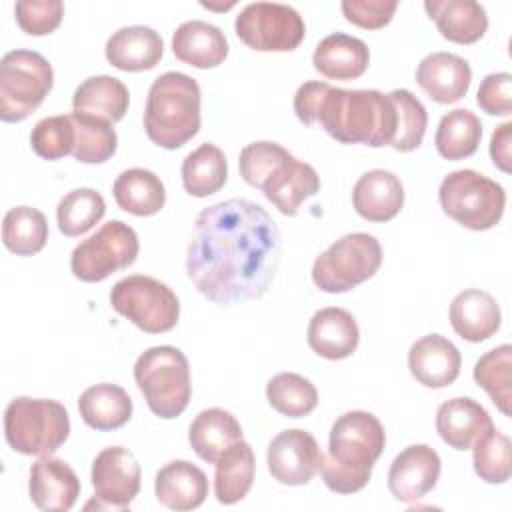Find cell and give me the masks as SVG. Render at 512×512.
<instances>
[{
    "instance_id": "1",
    "label": "cell",
    "mask_w": 512,
    "mask_h": 512,
    "mask_svg": "<svg viewBox=\"0 0 512 512\" xmlns=\"http://www.w3.org/2000/svg\"><path fill=\"white\" fill-rule=\"evenodd\" d=\"M280 252L282 238L272 216L252 200L230 198L198 214L186 272L202 296L232 306L268 292Z\"/></svg>"
},
{
    "instance_id": "2",
    "label": "cell",
    "mask_w": 512,
    "mask_h": 512,
    "mask_svg": "<svg viewBox=\"0 0 512 512\" xmlns=\"http://www.w3.org/2000/svg\"><path fill=\"white\" fill-rule=\"evenodd\" d=\"M386 446L382 422L364 410H350L338 416L330 428L328 454L322 464V478L336 494L360 492Z\"/></svg>"
},
{
    "instance_id": "3",
    "label": "cell",
    "mask_w": 512,
    "mask_h": 512,
    "mask_svg": "<svg viewBox=\"0 0 512 512\" xmlns=\"http://www.w3.org/2000/svg\"><path fill=\"white\" fill-rule=\"evenodd\" d=\"M316 122L342 144L390 146L396 134V108L380 90H344L330 86Z\"/></svg>"
},
{
    "instance_id": "4",
    "label": "cell",
    "mask_w": 512,
    "mask_h": 512,
    "mask_svg": "<svg viewBox=\"0 0 512 512\" xmlns=\"http://www.w3.org/2000/svg\"><path fill=\"white\" fill-rule=\"evenodd\" d=\"M200 86L184 72L160 74L146 96L144 130L160 148L176 150L200 130Z\"/></svg>"
},
{
    "instance_id": "5",
    "label": "cell",
    "mask_w": 512,
    "mask_h": 512,
    "mask_svg": "<svg viewBox=\"0 0 512 512\" xmlns=\"http://www.w3.org/2000/svg\"><path fill=\"white\" fill-rule=\"evenodd\" d=\"M8 446L24 456H50L70 436L68 410L50 398H14L4 412Z\"/></svg>"
},
{
    "instance_id": "6",
    "label": "cell",
    "mask_w": 512,
    "mask_h": 512,
    "mask_svg": "<svg viewBox=\"0 0 512 512\" xmlns=\"http://www.w3.org/2000/svg\"><path fill=\"white\" fill-rule=\"evenodd\" d=\"M134 380L150 412L164 420L180 416L190 402V364L176 346L144 350L134 364Z\"/></svg>"
},
{
    "instance_id": "7",
    "label": "cell",
    "mask_w": 512,
    "mask_h": 512,
    "mask_svg": "<svg viewBox=\"0 0 512 512\" xmlns=\"http://www.w3.org/2000/svg\"><path fill=\"white\" fill-rule=\"evenodd\" d=\"M440 208L460 226L482 232L494 228L506 206L504 188L492 178L470 170H454L440 182Z\"/></svg>"
},
{
    "instance_id": "8",
    "label": "cell",
    "mask_w": 512,
    "mask_h": 512,
    "mask_svg": "<svg viewBox=\"0 0 512 512\" xmlns=\"http://www.w3.org/2000/svg\"><path fill=\"white\" fill-rule=\"evenodd\" d=\"M54 84L52 64L36 50H10L0 60V120H26Z\"/></svg>"
},
{
    "instance_id": "9",
    "label": "cell",
    "mask_w": 512,
    "mask_h": 512,
    "mask_svg": "<svg viewBox=\"0 0 512 512\" xmlns=\"http://www.w3.org/2000/svg\"><path fill=\"white\" fill-rule=\"evenodd\" d=\"M382 264L380 242L366 232H352L330 244L312 266V282L326 294H342L372 278Z\"/></svg>"
},
{
    "instance_id": "10",
    "label": "cell",
    "mask_w": 512,
    "mask_h": 512,
    "mask_svg": "<svg viewBox=\"0 0 512 512\" xmlns=\"http://www.w3.org/2000/svg\"><path fill=\"white\" fill-rule=\"evenodd\" d=\"M110 304L146 334L170 332L180 318V302L172 288L144 274L118 280L110 290Z\"/></svg>"
},
{
    "instance_id": "11",
    "label": "cell",
    "mask_w": 512,
    "mask_h": 512,
    "mask_svg": "<svg viewBox=\"0 0 512 512\" xmlns=\"http://www.w3.org/2000/svg\"><path fill=\"white\" fill-rule=\"evenodd\" d=\"M138 252L136 230L122 220H110L72 250L70 270L82 282H102L132 266Z\"/></svg>"
},
{
    "instance_id": "12",
    "label": "cell",
    "mask_w": 512,
    "mask_h": 512,
    "mask_svg": "<svg viewBox=\"0 0 512 512\" xmlns=\"http://www.w3.org/2000/svg\"><path fill=\"white\" fill-rule=\"evenodd\" d=\"M236 36L258 52H290L306 36V24L298 10L280 2L246 4L234 22Z\"/></svg>"
},
{
    "instance_id": "13",
    "label": "cell",
    "mask_w": 512,
    "mask_h": 512,
    "mask_svg": "<svg viewBox=\"0 0 512 512\" xmlns=\"http://www.w3.org/2000/svg\"><path fill=\"white\" fill-rule=\"evenodd\" d=\"M90 480L94 500L86 508L96 504V508L104 510H128L140 492L142 470L128 448L108 446L96 454Z\"/></svg>"
},
{
    "instance_id": "14",
    "label": "cell",
    "mask_w": 512,
    "mask_h": 512,
    "mask_svg": "<svg viewBox=\"0 0 512 512\" xmlns=\"http://www.w3.org/2000/svg\"><path fill=\"white\" fill-rule=\"evenodd\" d=\"M266 464L276 482L284 486H304L322 472L324 454L310 432L290 428L270 440Z\"/></svg>"
},
{
    "instance_id": "15",
    "label": "cell",
    "mask_w": 512,
    "mask_h": 512,
    "mask_svg": "<svg viewBox=\"0 0 512 512\" xmlns=\"http://www.w3.org/2000/svg\"><path fill=\"white\" fill-rule=\"evenodd\" d=\"M440 470L442 462L434 448L428 444H412L392 460L388 490L398 502L414 504L436 486Z\"/></svg>"
},
{
    "instance_id": "16",
    "label": "cell",
    "mask_w": 512,
    "mask_h": 512,
    "mask_svg": "<svg viewBox=\"0 0 512 512\" xmlns=\"http://www.w3.org/2000/svg\"><path fill=\"white\" fill-rule=\"evenodd\" d=\"M28 494L38 510L68 512L80 496V480L64 460L40 456L30 466Z\"/></svg>"
},
{
    "instance_id": "17",
    "label": "cell",
    "mask_w": 512,
    "mask_h": 512,
    "mask_svg": "<svg viewBox=\"0 0 512 512\" xmlns=\"http://www.w3.org/2000/svg\"><path fill=\"white\" fill-rule=\"evenodd\" d=\"M460 366V350L440 334H426L408 350L410 374L426 388L450 386L458 378Z\"/></svg>"
},
{
    "instance_id": "18",
    "label": "cell",
    "mask_w": 512,
    "mask_h": 512,
    "mask_svg": "<svg viewBox=\"0 0 512 512\" xmlns=\"http://www.w3.org/2000/svg\"><path fill=\"white\" fill-rule=\"evenodd\" d=\"M416 82L438 104L462 100L472 82L470 64L450 52H432L416 68Z\"/></svg>"
},
{
    "instance_id": "19",
    "label": "cell",
    "mask_w": 512,
    "mask_h": 512,
    "mask_svg": "<svg viewBox=\"0 0 512 512\" xmlns=\"http://www.w3.org/2000/svg\"><path fill=\"white\" fill-rule=\"evenodd\" d=\"M492 426L486 408L468 396L450 398L436 412V432L454 450L472 448Z\"/></svg>"
},
{
    "instance_id": "20",
    "label": "cell",
    "mask_w": 512,
    "mask_h": 512,
    "mask_svg": "<svg viewBox=\"0 0 512 512\" xmlns=\"http://www.w3.org/2000/svg\"><path fill=\"white\" fill-rule=\"evenodd\" d=\"M308 346L326 360H342L356 352L360 330L354 316L338 306H328L310 318Z\"/></svg>"
},
{
    "instance_id": "21",
    "label": "cell",
    "mask_w": 512,
    "mask_h": 512,
    "mask_svg": "<svg viewBox=\"0 0 512 512\" xmlns=\"http://www.w3.org/2000/svg\"><path fill=\"white\" fill-rule=\"evenodd\" d=\"M358 216L368 222H388L404 206V186L394 172L374 168L364 172L352 190Z\"/></svg>"
},
{
    "instance_id": "22",
    "label": "cell",
    "mask_w": 512,
    "mask_h": 512,
    "mask_svg": "<svg viewBox=\"0 0 512 512\" xmlns=\"http://www.w3.org/2000/svg\"><path fill=\"white\" fill-rule=\"evenodd\" d=\"M260 190L284 216H296L300 204L318 194L320 176L308 162L290 156L266 178Z\"/></svg>"
},
{
    "instance_id": "23",
    "label": "cell",
    "mask_w": 512,
    "mask_h": 512,
    "mask_svg": "<svg viewBox=\"0 0 512 512\" xmlns=\"http://www.w3.org/2000/svg\"><path fill=\"white\" fill-rule=\"evenodd\" d=\"M450 324L454 332L468 342H484L500 330L502 312L492 294L468 288L454 296L450 310Z\"/></svg>"
},
{
    "instance_id": "24",
    "label": "cell",
    "mask_w": 512,
    "mask_h": 512,
    "mask_svg": "<svg viewBox=\"0 0 512 512\" xmlns=\"http://www.w3.org/2000/svg\"><path fill=\"white\" fill-rule=\"evenodd\" d=\"M154 492L158 502L170 510H194L208 496V478L196 464L172 460L156 472Z\"/></svg>"
},
{
    "instance_id": "25",
    "label": "cell",
    "mask_w": 512,
    "mask_h": 512,
    "mask_svg": "<svg viewBox=\"0 0 512 512\" xmlns=\"http://www.w3.org/2000/svg\"><path fill=\"white\" fill-rule=\"evenodd\" d=\"M104 54L106 60L122 72H142L160 62L164 42L160 34L148 26H124L108 38Z\"/></svg>"
},
{
    "instance_id": "26",
    "label": "cell",
    "mask_w": 512,
    "mask_h": 512,
    "mask_svg": "<svg viewBox=\"0 0 512 512\" xmlns=\"http://www.w3.org/2000/svg\"><path fill=\"white\" fill-rule=\"evenodd\" d=\"M228 50L230 46L224 32L204 20L182 22L172 36L174 56L200 70L220 66L226 60Z\"/></svg>"
},
{
    "instance_id": "27",
    "label": "cell",
    "mask_w": 512,
    "mask_h": 512,
    "mask_svg": "<svg viewBox=\"0 0 512 512\" xmlns=\"http://www.w3.org/2000/svg\"><path fill=\"white\" fill-rule=\"evenodd\" d=\"M312 64L328 80H356L370 64V50L360 38L334 32L318 42Z\"/></svg>"
},
{
    "instance_id": "28",
    "label": "cell",
    "mask_w": 512,
    "mask_h": 512,
    "mask_svg": "<svg viewBox=\"0 0 512 512\" xmlns=\"http://www.w3.org/2000/svg\"><path fill=\"white\" fill-rule=\"evenodd\" d=\"M424 10L442 38L456 44H474L488 28L486 10L474 0H426Z\"/></svg>"
},
{
    "instance_id": "29",
    "label": "cell",
    "mask_w": 512,
    "mask_h": 512,
    "mask_svg": "<svg viewBox=\"0 0 512 512\" xmlns=\"http://www.w3.org/2000/svg\"><path fill=\"white\" fill-rule=\"evenodd\" d=\"M130 106L126 84L114 76L100 74L86 78L72 96V108L78 114H88L110 124L120 122Z\"/></svg>"
},
{
    "instance_id": "30",
    "label": "cell",
    "mask_w": 512,
    "mask_h": 512,
    "mask_svg": "<svg viewBox=\"0 0 512 512\" xmlns=\"http://www.w3.org/2000/svg\"><path fill=\"white\" fill-rule=\"evenodd\" d=\"M132 398L128 392L110 382L86 388L78 398V412L84 424L94 430L110 432L122 428L132 418Z\"/></svg>"
},
{
    "instance_id": "31",
    "label": "cell",
    "mask_w": 512,
    "mask_h": 512,
    "mask_svg": "<svg viewBox=\"0 0 512 512\" xmlns=\"http://www.w3.org/2000/svg\"><path fill=\"white\" fill-rule=\"evenodd\" d=\"M242 440V426L224 408L202 410L188 428V442L196 456L208 464H216L220 454Z\"/></svg>"
},
{
    "instance_id": "32",
    "label": "cell",
    "mask_w": 512,
    "mask_h": 512,
    "mask_svg": "<svg viewBox=\"0 0 512 512\" xmlns=\"http://www.w3.org/2000/svg\"><path fill=\"white\" fill-rule=\"evenodd\" d=\"M214 470V496L220 504L240 502L252 488L256 460L248 442L238 440L228 446L216 460Z\"/></svg>"
},
{
    "instance_id": "33",
    "label": "cell",
    "mask_w": 512,
    "mask_h": 512,
    "mask_svg": "<svg viewBox=\"0 0 512 512\" xmlns=\"http://www.w3.org/2000/svg\"><path fill=\"white\" fill-rule=\"evenodd\" d=\"M118 208L134 216H152L164 208L166 190L162 180L146 168H128L112 186Z\"/></svg>"
},
{
    "instance_id": "34",
    "label": "cell",
    "mask_w": 512,
    "mask_h": 512,
    "mask_svg": "<svg viewBox=\"0 0 512 512\" xmlns=\"http://www.w3.org/2000/svg\"><path fill=\"white\" fill-rule=\"evenodd\" d=\"M184 190L190 196L206 198L224 188L228 180V162L216 144H200L192 150L180 168Z\"/></svg>"
},
{
    "instance_id": "35",
    "label": "cell",
    "mask_w": 512,
    "mask_h": 512,
    "mask_svg": "<svg viewBox=\"0 0 512 512\" xmlns=\"http://www.w3.org/2000/svg\"><path fill=\"white\" fill-rule=\"evenodd\" d=\"M480 138H482L480 118L466 108H456L440 118L434 144L442 158L464 160L478 150Z\"/></svg>"
},
{
    "instance_id": "36",
    "label": "cell",
    "mask_w": 512,
    "mask_h": 512,
    "mask_svg": "<svg viewBox=\"0 0 512 512\" xmlns=\"http://www.w3.org/2000/svg\"><path fill=\"white\" fill-rule=\"evenodd\" d=\"M48 240L46 216L32 206L10 208L2 220V242L16 256L38 254Z\"/></svg>"
},
{
    "instance_id": "37",
    "label": "cell",
    "mask_w": 512,
    "mask_h": 512,
    "mask_svg": "<svg viewBox=\"0 0 512 512\" xmlns=\"http://www.w3.org/2000/svg\"><path fill=\"white\" fill-rule=\"evenodd\" d=\"M474 380L476 384L490 396L496 408L510 416L512 402V346L502 344L498 348L488 350L474 364Z\"/></svg>"
},
{
    "instance_id": "38",
    "label": "cell",
    "mask_w": 512,
    "mask_h": 512,
    "mask_svg": "<svg viewBox=\"0 0 512 512\" xmlns=\"http://www.w3.org/2000/svg\"><path fill=\"white\" fill-rule=\"evenodd\" d=\"M106 214V202L94 188H74L56 206L58 230L76 238L94 228Z\"/></svg>"
},
{
    "instance_id": "39",
    "label": "cell",
    "mask_w": 512,
    "mask_h": 512,
    "mask_svg": "<svg viewBox=\"0 0 512 512\" xmlns=\"http://www.w3.org/2000/svg\"><path fill=\"white\" fill-rule=\"evenodd\" d=\"M74 148L72 156L84 164H102L116 154L118 136L110 122L72 112Z\"/></svg>"
},
{
    "instance_id": "40",
    "label": "cell",
    "mask_w": 512,
    "mask_h": 512,
    "mask_svg": "<svg viewBox=\"0 0 512 512\" xmlns=\"http://www.w3.org/2000/svg\"><path fill=\"white\" fill-rule=\"evenodd\" d=\"M266 398L278 414L288 418L308 416L318 406L316 386L296 372L272 376L266 384Z\"/></svg>"
},
{
    "instance_id": "41",
    "label": "cell",
    "mask_w": 512,
    "mask_h": 512,
    "mask_svg": "<svg viewBox=\"0 0 512 512\" xmlns=\"http://www.w3.org/2000/svg\"><path fill=\"white\" fill-rule=\"evenodd\" d=\"M472 464L480 480L504 484L512 474V442L494 426L472 446Z\"/></svg>"
},
{
    "instance_id": "42",
    "label": "cell",
    "mask_w": 512,
    "mask_h": 512,
    "mask_svg": "<svg viewBox=\"0 0 512 512\" xmlns=\"http://www.w3.org/2000/svg\"><path fill=\"white\" fill-rule=\"evenodd\" d=\"M390 98L396 108V134L390 146L398 152H412L424 140L428 112L424 104L406 88L392 90Z\"/></svg>"
},
{
    "instance_id": "43",
    "label": "cell",
    "mask_w": 512,
    "mask_h": 512,
    "mask_svg": "<svg viewBox=\"0 0 512 512\" xmlns=\"http://www.w3.org/2000/svg\"><path fill=\"white\" fill-rule=\"evenodd\" d=\"M30 146L36 156L44 160H60L72 154L74 148V124L70 114L48 116L36 122L30 132Z\"/></svg>"
},
{
    "instance_id": "44",
    "label": "cell",
    "mask_w": 512,
    "mask_h": 512,
    "mask_svg": "<svg viewBox=\"0 0 512 512\" xmlns=\"http://www.w3.org/2000/svg\"><path fill=\"white\" fill-rule=\"evenodd\" d=\"M292 154L270 140H258L250 142L248 146L242 148L240 158H238V168L242 180L252 186V188H262L266 178Z\"/></svg>"
},
{
    "instance_id": "45",
    "label": "cell",
    "mask_w": 512,
    "mask_h": 512,
    "mask_svg": "<svg viewBox=\"0 0 512 512\" xmlns=\"http://www.w3.org/2000/svg\"><path fill=\"white\" fill-rule=\"evenodd\" d=\"M16 22L28 36H44L54 32L64 16L60 0H20L14 6Z\"/></svg>"
},
{
    "instance_id": "46",
    "label": "cell",
    "mask_w": 512,
    "mask_h": 512,
    "mask_svg": "<svg viewBox=\"0 0 512 512\" xmlns=\"http://www.w3.org/2000/svg\"><path fill=\"white\" fill-rule=\"evenodd\" d=\"M340 8L344 18L354 26L364 30H378L392 20L398 8V2L396 0H344Z\"/></svg>"
},
{
    "instance_id": "47",
    "label": "cell",
    "mask_w": 512,
    "mask_h": 512,
    "mask_svg": "<svg viewBox=\"0 0 512 512\" xmlns=\"http://www.w3.org/2000/svg\"><path fill=\"white\" fill-rule=\"evenodd\" d=\"M476 104L490 116H508L512 112V76L508 72L488 74L480 82Z\"/></svg>"
},
{
    "instance_id": "48",
    "label": "cell",
    "mask_w": 512,
    "mask_h": 512,
    "mask_svg": "<svg viewBox=\"0 0 512 512\" xmlns=\"http://www.w3.org/2000/svg\"><path fill=\"white\" fill-rule=\"evenodd\" d=\"M328 88H330V84L320 82V80H310V82H304L298 86V90L294 94V112L302 124L312 126L316 122L320 102Z\"/></svg>"
},
{
    "instance_id": "49",
    "label": "cell",
    "mask_w": 512,
    "mask_h": 512,
    "mask_svg": "<svg viewBox=\"0 0 512 512\" xmlns=\"http://www.w3.org/2000/svg\"><path fill=\"white\" fill-rule=\"evenodd\" d=\"M490 158L506 174L512 170V122L500 124L490 138Z\"/></svg>"
}]
</instances>
